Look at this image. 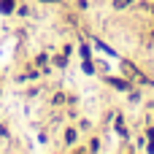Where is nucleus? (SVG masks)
I'll list each match as a JSON object with an SVG mask.
<instances>
[{
	"mask_svg": "<svg viewBox=\"0 0 154 154\" xmlns=\"http://www.w3.org/2000/svg\"><path fill=\"white\" fill-rule=\"evenodd\" d=\"M11 5H14L11 0H3V3H0V8H3V11H11Z\"/></svg>",
	"mask_w": 154,
	"mask_h": 154,
	"instance_id": "f257e3e1",
	"label": "nucleus"
}]
</instances>
